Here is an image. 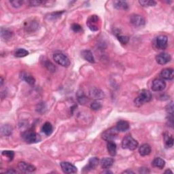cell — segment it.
I'll list each match as a JSON object with an SVG mask.
<instances>
[{"mask_svg":"<svg viewBox=\"0 0 174 174\" xmlns=\"http://www.w3.org/2000/svg\"><path fill=\"white\" fill-rule=\"evenodd\" d=\"M152 98V94L150 91L146 89H142L140 92L138 97L135 99V105L137 107H140V106L144 104L145 103L150 101Z\"/></svg>","mask_w":174,"mask_h":174,"instance_id":"cell-1","label":"cell"},{"mask_svg":"<svg viewBox=\"0 0 174 174\" xmlns=\"http://www.w3.org/2000/svg\"><path fill=\"white\" fill-rule=\"evenodd\" d=\"M22 137L24 141L27 144H34L40 142L41 140L40 136L33 130H27L22 133Z\"/></svg>","mask_w":174,"mask_h":174,"instance_id":"cell-2","label":"cell"},{"mask_svg":"<svg viewBox=\"0 0 174 174\" xmlns=\"http://www.w3.org/2000/svg\"><path fill=\"white\" fill-rule=\"evenodd\" d=\"M122 147L124 149L134 150L138 147V142L132 136H127L124 137V139L123 140Z\"/></svg>","mask_w":174,"mask_h":174,"instance_id":"cell-3","label":"cell"},{"mask_svg":"<svg viewBox=\"0 0 174 174\" xmlns=\"http://www.w3.org/2000/svg\"><path fill=\"white\" fill-rule=\"evenodd\" d=\"M54 61L63 67H67L70 65V61L67 56L61 52H56L53 55Z\"/></svg>","mask_w":174,"mask_h":174,"instance_id":"cell-4","label":"cell"},{"mask_svg":"<svg viewBox=\"0 0 174 174\" xmlns=\"http://www.w3.org/2000/svg\"><path fill=\"white\" fill-rule=\"evenodd\" d=\"M118 133L119 131L116 129V127H113L105 131L104 132L102 133L101 137L103 139L107 141H113V140L115 139L117 136H118Z\"/></svg>","mask_w":174,"mask_h":174,"instance_id":"cell-5","label":"cell"},{"mask_svg":"<svg viewBox=\"0 0 174 174\" xmlns=\"http://www.w3.org/2000/svg\"><path fill=\"white\" fill-rule=\"evenodd\" d=\"M99 19L97 15L90 16L87 21V25L92 31H97L99 29Z\"/></svg>","mask_w":174,"mask_h":174,"instance_id":"cell-6","label":"cell"},{"mask_svg":"<svg viewBox=\"0 0 174 174\" xmlns=\"http://www.w3.org/2000/svg\"><path fill=\"white\" fill-rule=\"evenodd\" d=\"M166 83L163 79L157 78L153 80L152 84V89L155 92L162 91L165 88Z\"/></svg>","mask_w":174,"mask_h":174,"instance_id":"cell-7","label":"cell"},{"mask_svg":"<svg viewBox=\"0 0 174 174\" xmlns=\"http://www.w3.org/2000/svg\"><path fill=\"white\" fill-rule=\"evenodd\" d=\"M156 45L160 50H165L168 45V38L164 35H159L156 40Z\"/></svg>","mask_w":174,"mask_h":174,"instance_id":"cell-8","label":"cell"},{"mask_svg":"<svg viewBox=\"0 0 174 174\" xmlns=\"http://www.w3.org/2000/svg\"><path fill=\"white\" fill-rule=\"evenodd\" d=\"M130 22L135 27H142L145 25V19L143 16L138 15H133L130 17Z\"/></svg>","mask_w":174,"mask_h":174,"instance_id":"cell-9","label":"cell"},{"mask_svg":"<svg viewBox=\"0 0 174 174\" xmlns=\"http://www.w3.org/2000/svg\"><path fill=\"white\" fill-rule=\"evenodd\" d=\"M61 167L65 173H75L78 171L76 167L69 162L61 163Z\"/></svg>","mask_w":174,"mask_h":174,"instance_id":"cell-10","label":"cell"},{"mask_svg":"<svg viewBox=\"0 0 174 174\" xmlns=\"http://www.w3.org/2000/svg\"><path fill=\"white\" fill-rule=\"evenodd\" d=\"M172 57L169 54L166 52H162L156 56V61L159 65H165L171 61Z\"/></svg>","mask_w":174,"mask_h":174,"instance_id":"cell-11","label":"cell"},{"mask_svg":"<svg viewBox=\"0 0 174 174\" xmlns=\"http://www.w3.org/2000/svg\"><path fill=\"white\" fill-rule=\"evenodd\" d=\"M24 27L28 32H32L37 30L39 27V23L38 21L35 19H29L27 20V22L25 23Z\"/></svg>","mask_w":174,"mask_h":174,"instance_id":"cell-12","label":"cell"},{"mask_svg":"<svg viewBox=\"0 0 174 174\" xmlns=\"http://www.w3.org/2000/svg\"><path fill=\"white\" fill-rule=\"evenodd\" d=\"M89 95L94 99H101L105 97L104 92L97 88H92L89 92Z\"/></svg>","mask_w":174,"mask_h":174,"instance_id":"cell-13","label":"cell"},{"mask_svg":"<svg viewBox=\"0 0 174 174\" xmlns=\"http://www.w3.org/2000/svg\"><path fill=\"white\" fill-rule=\"evenodd\" d=\"M161 76L163 79L167 80H172L173 79L174 72L172 68H165L163 69L161 72Z\"/></svg>","mask_w":174,"mask_h":174,"instance_id":"cell-14","label":"cell"},{"mask_svg":"<svg viewBox=\"0 0 174 174\" xmlns=\"http://www.w3.org/2000/svg\"><path fill=\"white\" fill-rule=\"evenodd\" d=\"M18 167L20 169V170L24 172H33L35 170V167L29 163H27L25 162H20L18 164Z\"/></svg>","mask_w":174,"mask_h":174,"instance_id":"cell-15","label":"cell"},{"mask_svg":"<svg viewBox=\"0 0 174 174\" xmlns=\"http://www.w3.org/2000/svg\"><path fill=\"white\" fill-rule=\"evenodd\" d=\"M81 56L85 61H87L91 63H95L94 56L93 53L91 52V51H88V50H84V51L81 52Z\"/></svg>","mask_w":174,"mask_h":174,"instance_id":"cell-16","label":"cell"},{"mask_svg":"<svg viewBox=\"0 0 174 174\" xmlns=\"http://www.w3.org/2000/svg\"><path fill=\"white\" fill-rule=\"evenodd\" d=\"M99 161L97 157L91 158L89 159V161H88V165L85 167L84 169V170H87V171H91V170L95 169L99 165Z\"/></svg>","mask_w":174,"mask_h":174,"instance_id":"cell-17","label":"cell"},{"mask_svg":"<svg viewBox=\"0 0 174 174\" xmlns=\"http://www.w3.org/2000/svg\"><path fill=\"white\" fill-rule=\"evenodd\" d=\"M20 78L25 80L27 83H28L30 85H33L35 84V80L34 78L32 76L31 74L29 73H27L25 72H23L20 73Z\"/></svg>","mask_w":174,"mask_h":174,"instance_id":"cell-18","label":"cell"},{"mask_svg":"<svg viewBox=\"0 0 174 174\" xmlns=\"http://www.w3.org/2000/svg\"><path fill=\"white\" fill-rule=\"evenodd\" d=\"M116 129L119 132H125L129 129V124L125 120H120L116 124Z\"/></svg>","mask_w":174,"mask_h":174,"instance_id":"cell-19","label":"cell"},{"mask_svg":"<svg viewBox=\"0 0 174 174\" xmlns=\"http://www.w3.org/2000/svg\"><path fill=\"white\" fill-rule=\"evenodd\" d=\"M113 164H114V159L112 158L105 157L102 158L100 161L101 167L103 169H105L111 167Z\"/></svg>","mask_w":174,"mask_h":174,"instance_id":"cell-20","label":"cell"},{"mask_svg":"<svg viewBox=\"0 0 174 174\" xmlns=\"http://www.w3.org/2000/svg\"><path fill=\"white\" fill-rule=\"evenodd\" d=\"M139 152L141 156L142 157H145V156H147L148 154H150L151 152V147L150 145H148L147 144H144L143 145H141L139 149Z\"/></svg>","mask_w":174,"mask_h":174,"instance_id":"cell-21","label":"cell"},{"mask_svg":"<svg viewBox=\"0 0 174 174\" xmlns=\"http://www.w3.org/2000/svg\"><path fill=\"white\" fill-rule=\"evenodd\" d=\"M107 148L109 154L112 156V157H114L116 154V144L113 141H109L107 144Z\"/></svg>","mask_w":174,"mask_h":174,"instance_id":"cell-22","label":"cell"},{"mask_svg":"<svg viewBox=\"0 0 174 174\" xmlns=\"http://www.w3.org/2000/svg\"><path fill=\"white\" fill-rule=\"evenodd\" d=\"M152 165L154 167L162 169L165 165V161L161 158H155L152 162Z\"/></svg>","mask_w":174,"mask_h":174,"instance_id":"cell-23","label":"cell"},{"mask_svg":"<svg viewBox=\"0 0 174 174\" xmlns=\"http://www.w3.org/2000/svg\"><path fill=\"white\" fill-rule=\"evenodd\" d=\"M114 6L118 10H127L129 8V5L125 1H116L114 2Z\"/></svg>","mask_w":174,"mask_h":174,"instance_id":"cell-24","label":"cell"},{"mask_svg":"<svg viewBox=\"0 0 174 174\" xmlns=\"http://www.w3.org/2000/svg\"><path fill=\"white\" fill-rule=\"evenodd\" d=\"M42 130L46 136H50V135L52 133L53 127L52 125H51V123H50L49 122H47L44 124L43 126H42Z\"/></svg>","mask_w":174,"mask_h":174,"instance_id":"cell-25","label":"cell"},{"mask_svg":"<svg viewBox=\"0 0 174 174\" xmlns=\"http://www.w3.org/2000/svg\"><path fill=\"white\" fill-rule=\"evenodd\" d=\"M164 139L165 142V146L167 148H172L173 145V138L168 133L164 134Z\"/></svg>","mask_w":174,"mask_h":174,"instance_id":"cell-26","label":"cell"},{"mask_svg":"<svg viewBox=\"0 0 174 174\" xmlns=\"http://www.w3.org/2000/svg\"><path fill=\"white\" fill-rule=\"evenodd\" d=\"M12 32L8 29L2 28L1 29V37L5 40H8L12 37Z\"/></svg>","mask_w":174,"mask_h":174,"instance_id":"cell-27","label":"cell"},{"mask_svg":"<svg viewBox=\"0 0 174 174\" xmlns=\"http://www.w3.org/2000/svg\"><path fill=\"white\" fill-rule=\"evenodd\" d=\"M15 55L16 57L22 58V57H25V56H26L29 55V52L26 51V50L24 48H19L16 51Z\"/></svg>","mask_w":174,"mask_h":174,"instance_id":"cell-28","label":"cell"},{"mask_svg":"<svg viewBox=\"0 0 174 174\" xmlns=\"http://www.w3.org/2000/svg\"><path fill=\"white\" fill-rule=\"evenodd\" d=\"M12 128L8 125H6L2 127V133L6 136H9L12 134Z\"/></svg>","mask_w":174,"mask_h":174,"instance_id":"cell-29","label":"cell"},{"mask_svg":"<svg viewBox=\"0 0 174 174\" xmlns=\"http://www.w3.org/2000/svg\"><path fill=\"white\" fill-rule=\"evenodd\" d=\"M140 4L144 7H150L154 6L157 4V2L155 1H151V0H141L139 1Z\"/></svg>","mask_w":174,"mask_h":174,"instance_id":"cell-30","label":"cell"},{"mask_svg":"<svg viewBox=\"0 0 174 174\" xmlns=\"http://www.w3.org/2000/svg\"><path fill=\"white\" fill-rule=\"evenodd\" d=\"M2 154V156H3V157H5L6 158H8L9 161H12L14 157H15V152H14L13 151H10V150L3 151Z\"/></svg>","mask_w":174,"mask_h":174,"instance_id":"cell-31","label":"cell"},{"mask_svg":"<svg viewBox=\"0 0 174 174\" xmlns=\"http://www.w3.org/2000/svg\"><path fill=\"white\" fill-rule=\"evenodd\" d=\"M116 37H117V38H118V41L122 44H126L127 42H129V37L126 36V35H121L120 33H118V34H116Z\"/></svg>","mask_w":174,"mask_h":174,"instance_id":"cell-32","label":"cell"},{"mask_svg":"<svg viewBox=\"0 0 174 174\" xmlns=\"http://www.w3.org/2000/svg\"><path fill=\"white\" fill-rule=\"evenodd\" d=\"M44 65L45 66L46 68H47L48 71H50L51 72H55L56 70V67L53 65V64L49 61H44Z\"/></svg>","mask_w":174,"mask_h":174,"instance_id":"cell-33","label":"cell"},{"mask_svg":"<svg viewBox=\"0 0 174 174\" xmlns=\"http://www.w3.org/2000/svg\"><path fill=\"white\" fill-rule=\"evenodd\" d=\"M91 108L95 111H97L102 108V105L97 101H95L91 104Z\"/></svg>","mask_w":174,"mask_h":174,"instance_id":"cell-34","label":"cell"},{"mask_svg":"<svg viewBox=\"0 0 174 174\" xmlns=\"http://www.w3.org/2000/svg\"><path fill=\"white\" fill-rule=\"evenodd\" d=\"M10 3L14 8H20V7L23 5V1H21V0H14V1H10Z\"/></svg>","mask_w":174,"mask_h":174,"instance_id":"cell-35","label":"cell"},{"mask_svg":"<svg viewBox=\"0 0 174 174\" xmlns=\"http://www.w3.org/2000/svg\"><path fill=\"white\" fill-rule=\"evenodd\" d=\"M63 13H64V11H61V12H56L55 13H52L48 15V19H56L57 18H59L60 16H61V15Z\"/></svg>","mask_w":174,"mask_h":174,"instance_id":"cell-36","label":"cell"},{"mask_svg":"<svg viewBox=\"0 0 174 174\" xmlns=\"http://www.w3.org/2000/svg\"><path fill=\"white\" fill-rule=\"evenodd\" d=\"M44 1L41 0H33V1L29 2V5L31 6H39L43 5Z\"/></svg>","mask_w":174,"mask_h":174,"instance_id":"cell-37","label":"cell"},{"mask_svg":"<svg viewBox=\"0 0 174 174\" xmlns=\"http://www.w3.org/2000/svg\"><path fill=\"white\" fill-rule=\"evenodd\" d=\"M71 28H72V29L74 32H75V33H78V32H80L82 31V27L79 24H76V23H74L73 24L72 27H71Z\"/></svg>","mask_w":174,"mask_h":174,"instance_id":"cell-38","label":"cell"},{"mask_svg":"<svg viewBox=\"0 0 174 174\" xmlns=\"http://www.w3.org/2000/svg\"><path fill=\"white\" fill-rule=\"evenodd\" d=\"M167 111L169 115L172 114L173 115V102H171V104L167 105Z\"/></svg>","mask_w":174,"mask_h":174,"instance_id":"cell-39","label":"cell"},{"mask_svg":"<svg viewBox=\"0 0 174 174\" xmlns=\"http://www.w3.org/2000/svg\"><path fill=\"white\" fill-rule=\"evenodd\" d=\"M78 101L80 103V104H84V103L86 102L87 101V97H85V96L84 95H82L81 96H80V97H78Z\"/></svg>","mask_w":174,"mask_h":174,"instance_id":"cell-40","label":"cell"},{"mask_svg":"<svg viewBox=\"0 0 174 174\" xmlns=\"http://www.w3.org/2000/svg\"><path fill=\"white\" fill-rule=\"evenodd\" d=\"M6 173H17L16 171H15V170H8V171L6 172Z\"/></svg>","mask_w":174,"mask_h":174,"instance_id":"cell-41","label":"cell"},{"mask_svg":"<svg viewBox=\"0 0 174 174\" xmlns=\"http://www.w3.org/2000/svg\"><path fill=\"white\" fill-rule=\"evenodd\" d=\"M123 173H134V172H132V171H131V170H127V171L124 172Z\"/></svg>","mask_w":174,"mask_h":174,"instance_id":"cell-42","label":"cell"},{"mask_svg":"<svg viewBox=\"0 0 174 174\" xmlns=\"http://www.w3.org/2000/svg\"><path fill=\"white\" fill-rule=\"evenodd\" d=\"M170 173L171 174L173 173V172H172L170 169H167V171H165V173Z\"/></svg>","mask_w":174,"mask_h":174,"instance_id":"cell-43","label":"cell"},{"mask_svg":"<svg viewBox=\"0 0 174 174\" xmlns=\"http://www.w3.org/2000/svg\"><path fill=\"white\" fill-rule=\"evenodd\" d=\"M3 83V80L2 78V77H1V86H2Z\"/></svg>","mask_w":174,"mask_h":174,"instance_id":"cell-44","label":"cell"}]
</instances>
